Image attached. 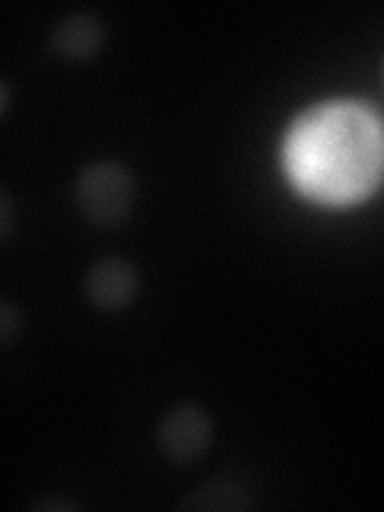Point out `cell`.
<instances>
[{
    "label": "cell",
    "mask_w": 384,
    "mask_h": 512,
    "mask_svg": "<svg viewBox=\"0 0 384 512\" xmlns=\"http://www.w3.org/2000/svg\"><path fill=\"white\" fill-rule=\"evenodd\" d=\"M288 167L301 189L324 202L368 196L381 173L378 119L362 106L317 109L288 141Z\"/></svg>",
    "instance_id": "cell-1"
},
{
    "label": "cell",
    "mask_w": 384,
    "mask_h": 512,
    "mask_svg": "<svg viewBox=\"0 0 384 512\" xmlns=\"http://www.w3.org/2000/svg\"><path fill=\"white\" fill-rule=\"evenodd\" d=\"M77 208L100 228H116L135 208V176L122 164H90L74 183Z\"/></svg>",
    "instance_id": "cell-2"
},
{
    "label": "cell",
    "mask_w": 384,
    "mask_h": 512,
    "mask_svg": "<svg viewBox=\"0 0 384 512\" xmlns=\"http://www.w3.org/2000/svg\"><path fill=\"white\" fill-rule=\"evenodd\" d=\"M157 442L173 461H196L212 442V420L196 404H180L164 413L157 426Z\"/></svg>",
    "instance_id": "cell-3"
},
{
    "label": "cell",
    "mask_w": 384,
    "mask_h": 512,
    "mask_svg": "<svg viewBox=\"0 0 384 512\" xmlns=\"http://www.w3.org/2000/svg\"><path fill=\"white\" fill-rule=\"evenodd\" d=\"M87 295L103 311L125 308L138 295V269L119 256H103L87 272Z\"/></svg>",
    "instance_id": "cell-4"
},
{
    "label": "cell",
    "mask_w": 384,
    "mask_h": 512,
    "mask_svg": "<svg viewBox=\"0 0 384 512\" xmlns=\"http://www.w3.org/2000/svg\"><path fill=\"white\" fill-rule=\"evenodd\" d=\"M106 39L103 32V23L96 20L90 13H74L68 20H61L52 32V52L58 58H68V61H84V58H93L100 52V45Z\"/></svg>",
    "instance_id": "cell-5"
},
{
    "label": "cell",
    "mask_w": 384,
    "mask_h": 512,
    "mask_svg": "<svg viewBox=\"0 0 384 512\" xmlns=\"http://www.w3.org/2000/svg\"><path fill=\"white\" fill-rule=\"evenodd\" d=\"M183 509H205V512H228V509H247V496L234 484H205L202 490H196L192 496L180 503Z\"/></svg>",
    "instance_id": "cell-6"
},
{
    "label": "cell",
    "mask_w": 384,
    "mask_h": 512,
    "mask_svg": "<svg viewBox=\"0 0 384 512\" xmlns=\"http://www.w3.org/2000/svg\"><path fill=\"white\" fill-rule=\"evenodd\" d=\"M16 330H20V311L10 301H0V346L10 343Z\"/></svg>",
    "instance_id": "cell-7"
},
{
    "label": "cell",
    "mask_w": 384,
    "mask_h": 512,
    "mask_svg": "<svg viewBox=\"0 0 384 512\" xmlns=\"http://www.w3.org/2000/svg\"><path fill=\"white\" fill-rule=\"evenodd\" d=\"M13 224H16V208H13V202H10L7 192L0 189V240L10 237Z\"/></svg>",
    "instance_id": "cell-8"
},
{
    "label": "cell",
    "mask_w": 384,
    "mask_h": 512,
    "mask_svg": "<svg viewBox=\"0 0 384 512\" xmlns=\"http://www.w3.org/2000/svg\"><path fill=\"white\" fill-rule=\"evenodd\" d=\"M7 100H10V90H7V84H0V112L7 109Z\"/></svg>",
    "instance_id": "cell-9"
}]
</instances>
